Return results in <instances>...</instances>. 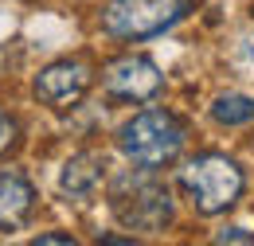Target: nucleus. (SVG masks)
<instances>
[{"mask_svg": "<svg viewBox=\"0 0 254 246\" xmlns=\"http://www.w3.org/2000/svg\"><path fill=\"white\" fill-rule=\"evenodd\" d=\"M110 211L129 231H164L172 223V191L153 176V168H133L110 187Z\"/></svg>", "mask_w": 254, "mask_h": 246, "instance_id": "7ed1b4c3", "label": "nucleus"}, {"mask_svg": "<svg viewBox=\"0 0 254 246\" xmlns=\"http://www.w3.org/2000/svg\"><path fill=\"white\" fill-rule=\"evenodd\" d=\"M35 243H70L74 246V239H70V235H39Z\"/></svg>", "mask_w": 254, "mask_h": 246, "instance_id": "f8f14e48", "label": "nucleus"}, {"mask_svg": "<svg viewBox=\"0 0 254 246\" xmlns=\"http://www.w3.org/2000/svg\"><path fill=\"white\" fill-rule=\"evenodd\" d=\"M12 141H16V122H12L8 114H0V153H4Z\"/></svg>", "mask_w": 254, "mask_h": 246, "instance_id": "9b49d317", "label": "nucleus"}, {"mask_svg": "<svg viewBox=\"0 0 254 246\" xmlns=\"http://www.w3.org/2000/svg\"><path fill=\"white\" fill-rule=\"evenodd\" d=\"M90 62L82 59H55L47 62L39 74H35L32 90L35 98L43 102V106H51V110H66V106H74V102H82V94L90 90Z\"/></svg>", "mask_w": 254, "mask_h": 246, "instance_id": "39448f33", "label": "nucleus"}, {"mask_svg": "<svg viewBox=\"0 0 254 246\" xmlns=\"http://www.w3.org/2000/svg\"><path fill=\"white\" fill-rule=\"evenodd\" d=\"M102 172H106L102 156H94V153L70 156L63 164V172H59V191L70 195V199H90L98 191V184H102Z\"/></svg>", "mask_w": 254, "mask_h": 246, "instance_id": "6e6552de", "label": "nucleus"}, {"mask_svg": "<svg viewBox=\"0 0 254 246\" xmlns=\"http://www.w3.org/2000/svg\"><path fill=\"white\" fill-rule=\"evenodd\" d=\"M188 0H114L102 12V28L118 39H149L184 20Z\"/></svg>", "mask_w": 254, "mask_h": 246, "instance_id": "20e7f679", "label": "nucleus"}, {"mask_svg": "<svg viewBox=\"0 0 254 246\" xmlns=\"http://www.w3.org/2000/svg\"><path fill=\"white\" fill-rule=\"evenodd\" d=\"M215 239H219V243H254V235H251V231H243V227H223Z\"/></svg>", "mask_w": 254, "mask_h": 246, "instance_id": "9d476101", "label": "nucleus"}, {"mask_svg": "<svg viewBox=\"0 0 254 246\" xmlns=\"http://www.w3.org/2000/svg\"><path fill=\"white\" fill-rule=\"evenodd\" d=\"M118 145L122 153L141 164V168H164L172 164L176 156L184 153L188 145V125L180 122L172 110H145L137 118H129L122 129H118Z\"/></svg>", "mask_w": 254, "mask_h": 246, "instance_id": "f03ea898", "label": "nucleus"}, {"mask_svg": "<svg viewBox=\"0 0 254 246\" xmlns=\"http://www.w3.org/2000/svg\"><path fill=\"white\" fill-rule=\"evenodd\" d=\"M35 211V187L20 172H0V231H20Z\"/></svg>", "mask_w": 254, "mask_h": 246, "instance_id": "0eeeda50", "label": "nucleus"}, {"mask_svg": "<svg viewBox=\"0 0 254 246\" xmlns=\"http://www.w3.org/2000/svg\"><path fill=\"white\" fill-rule=\"evenodd\" d=\"M180 191L199 215H223L247 191L243 168L223 153H199L180 168Z\"/></svg>", "mask_w": 254, "mask_h": 246, "instance_id": "f257e3e1", "label": "nucleus"}, {"mask_svg": "<svg viewBox=\"0 0 254 246\" xmlns=\"http://www.w3.org/2000/svg\"><path fill=\"white\" fill-rule=\"evenodd\" d=\"M102 86L114 98H126V102H149V98L160 94L164 74L149 55H122V59H114L106 66Z\"/></svg>", "mask_w": 254, "mask_h": 246, "instance_id": "423d86ee", "label": "nucleus"}, {"mask_svg": "<svg viewBox=\"0 0 254 246\" xmlns=\"http://www.w3.org/2000/svg\"><path fill=\"white\" fill-rule=\"evenodd\" d=\"M211 118L219 125H247L254 122V98L251 94H223L211 102Z\"/></svg>", "mask_w": 254, "mask_h": 246, "instance_id": "1a4fd4ad", "label": "nucleus"}]
</instances>
